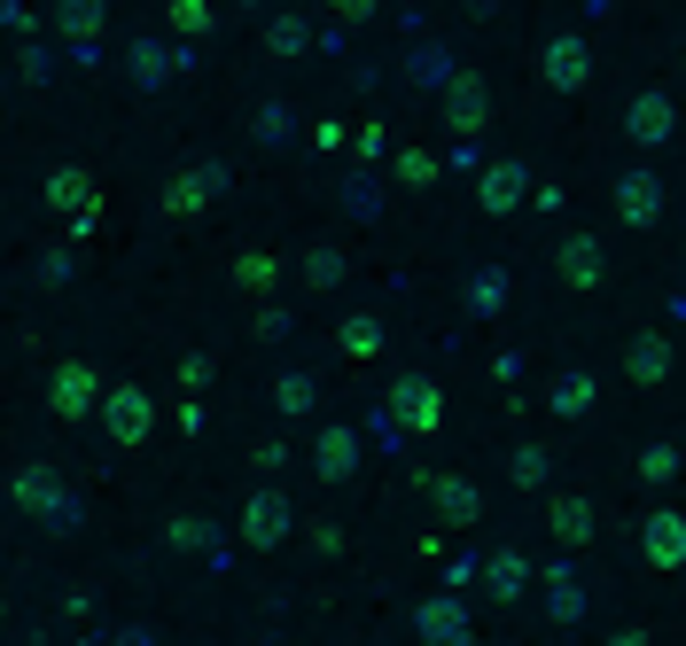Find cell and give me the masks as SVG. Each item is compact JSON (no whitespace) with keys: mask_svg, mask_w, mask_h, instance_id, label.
<instances>
[{"mask_svg":"<svg viewBox=\"0 0 686 646\" xmlns=\"http://www.w3.org/2000/svg\"><path fill=\"white\" fill-rule=\"evenodd\" d=\"M102 413H110V436H118L125 452H133V444H148V421H156V413H148V390H133V382H118Z\"/></svg>","mask_w":686,"mask_h":646,"instance_id":"cell-7","label":"cell"},{"mask_svg":"<svg viewBox=\"0 0 686 646\" xmlns=\"http://www.w3.org/2000/svg\"><path fill=\"white\" fill-rule=\"evenodd\" d=\"M219 164H196V171H172V188H164V211H203L211 196H219Z\"/></svg>","mask_w":686,"mask_h":646,"instance_id":"cell-10","label":"cell"},{"mask_svg":"<svg viewBox=\"0 0 686 646\" xmlns=\"http://www.w3.org/2000/svg\"><path fill=\"white\" fill-rule=\"evenodd\" d=\"M624 375H632V382H648V390H655V382H663V375H671V343H663V335H640V343H632V350H624Z\"/></svg>","mask_w":686,"mask_h":646,"instance_id":"cell-16","label":"cell"},{"mask_svg":"<svg viewBox=\"0 0 686 646\" xmlns=\"http://www.w3.org/2000/svg\"><path fill=\"white\" fill-rule=\"evenodd\" d=\"M484 102H491V94H484V78H476V70H461V78L445 86V118H453V133H476Z\"/></svg>","mask_w":686,"mask_h":646,"instance_id":"cell-12","label":"cell"},{"mask_svg":"<svg viewBox=\"0 0 686 646\" xmlns=\"http://www.w3.org/2000/svg\"><path fill=\"white\" fill-rule=\"evenodd\" d=\"M390 421H406L413 436H429L445 421V398H438V382H421V375H406L398 390H390Z\"/></svg>","mask_w":686,"mask_h":646,"instance_id":"cell-3","label":"cell"},{"mask_svg":"<svg viewBox=\"0 0 686 646\" xmlns=\"http://www.w3.org/2000/svg\"><path fill=\"white\" fill-rule=\"evenodd\" d=\"M546 600H554V615H577V608H585V592H577L569 561H554V569H546Z\"/></svg>","mask_w":686,"mask_h":646,"instance_id":"cell-25","label":"cell"},{"mask_svg":"<svg viewBox=\"0 0 686 646\" xmlns=\"http://www.w3.org/2000/svg\"><path fill=\"white\" fill-rule=\"evenodd\" d=\"M305 281H312V289H335V281H343V249H312V257H305Z\"/></svg>","mask_w":686,"mask_h":646,"instance_id":"cell-29","label":"cell"},{"mask_svg":"<svg viewBox=\"0 0 686 646\" xmlns=\"http://www.w3.org/2000/svg\"><path fill=\"white\" fill-rule=\"evenodd\" d=\"M523 592V561L514 553H491V600H514Z\"/></svg>","mask_w":686,"mask_h":646,"instance_id":"cell-28","label":"cell"},{"mask_svg":"<svg viewBox=\"0 0 686 646\" xmlns=\"http://www.w3.org/2000/svg\"><path fill=\"white\" fill-rule=\"evenodd\" d=\"M219 16L203 9V0H172V32H211Z\"/></svg>","mask_w":686,"mask_h":646,"instance_id":"cell-32","label":"cell"},{"mask_svg":"<svg viewBox=\"0 0 686 646\" xmlns=\"http://www.w3.org/2000/svg\"><path fill=\"white\" fill-rule=\"evenodd\" d=\"M343 350H352V358H375V350H383V320H375V312L343 320Z\"/></svg>","mask_w":686,"mask_h":646,"instance_id":"cell-24","label":"cell"},{"mask_svg":"<svg viewBox=\"0 0 686 646\" xmlns=\"http://www.w3.org/2000/svg\"><path fill=\"white\" fill-rule=\"evenodd\" d=\"M242 537L266 553V545H281L289 537V499L281 491H250V506H242Z\"/></svg>","mask_w":686,"mask_h":646,"instance_id":"cell-6","label":"cell"},{"mask_svg":"<svg viewBox=\"0 0 686 646\" xmlns=\"http://www.w3.org/2000/svg\"><path fill=\"white\" fill-rule=\"evenodd\" d=\"M289 133V102H266V110H257V141H281Z\"/></svg>","mask_w":686,"mask_h":646,"instance_id":"cell-35","label":"cell"},{"mask_svg":"<svg viewBox=\"0 0 686 646\" xmlns=\"http://www.w3.org/2000/svg\"><path fill=\"white\" fill-rule=\"evenodd\" d=\"M180 382H188V390H203V382H211V358H203V350H196V358H180Z\"/></svg>","mask_w":686,"mask_h":646,"instance_id":"cell-36","label":"cell"},{"mask_svg":"<svg viewBox=\"0 0 686 646\" xmlns=\"http://www.w3.org/2000/svg\"><path fill=\"white\" fill-rule=\"evenodd\" d=\"M453 631H468L453 600H421V638H429V646H438V638H453Z\"/></svg>","mask_w":686,"mask_h":646,"instance_id":"cell-22","label":"cell"},{"mask_svg":"<svg viewBox=\"0 0 686 646\" xmlns=\"http://www.w3.org/2000/svg\"><path fill=\"white\" fill-rule=\"evenodd\" d=\"M539 70H546V86L577 94V86L593 78V55H585V40H546V47H539Z\"/></svg>","mask_w":686,"mask_h":646,"instance_id":"cell-8","label":"cell"},{"mask_svg":"<svg viewBox=\"0 0 686 646\" xmlns=\"http://www.w3.org/2000/svg\"><path fill=\"white\" fill-rule=\"evenodd\" d=\"M86 188H95V179H86L78 164H63V171H47V203H78V211H95V196H86Z\"/></svg>","mask_w":686,"mask_h":646,"instance_id":"cell-20","label":"cell"},{"mask_svg":"<svg viewBox=\"0 0 686 646\" xmlns=\"http://www.w3.org/2000/svg\"><path fill=\"white\" fill-rule=\"evenodd\" d=\"M429 499H438V514H445L453 530L476 522V483H468V476H438V483H429Z\"/></svg>","mask_w":686,"mask_h":646,"instance_id":"cell-15","label":"cell"},{"mask_svg":"<svg viewBox=\"0 0 686 646\" xmlns=\"http://www.w3.org/2000/svg\"><path fill=\"white\" fill-rule=\"evenodd\" d=\"M266 47H274V55H297V47H312V24H305V16H274Z\"/></svg>","mask_w":686,"mask_h":646,"instance_id":"cell-26","label":"cell"},{"mask_svg":"<svg viewBox=\"0 0 686 646\" xmlns=\"http://www.w3.org/2000/svg\"><path fill=\"white\" fill-rule=\"evenodd\" d=\"M514 196H523V164H491L484 188H476V203L484 211H514Z\"/></svg>","mask_w":686,"mask_h":646,"instance_id":"cell-17","label":"cell"},{"mask_svg":"<svg viewBox=\"0 0 686 646\" xmlns=\"http://www.w3.org/2000/svg\"><path fill=\"white\" fill-rule=\"evenodd\" d=\"M16 506H32V514H63V522H70V506H63V476H55V468H16Z\"/></svg>","mask_w":686,"mask_h":646,"instance_id":"cell-11","label":"cell"},{"mask_svg":"<svg viewBox=\"0 0 686 646\" xmlns=\"http://www.w3.org/2000/svg\"><path fill=\"white\" fill-rule=\"evenodd\" d=\"M671 125H678V110H671L663 86H648V94L632 102V118H624V133H632L640 148H663V141H671Z\"/></svg>","mask_w":686,"mask_h":646,"instance_id":"cell-9","label":"cell"},{"mask_svg":"<svg viewBox=\"0 0 686 646\" xmlns=\"http://www.w3.org/2000/svg\"><path fill=\"white\" fill-rule=\"evenodd\" d=\"M274 398H281V413H312V382H305V375H281Z\"/></svg>","mask_w":686,"mask_h":646,"instance_id":"cell-33","label":"cell"},{"mask_svg":"<svg viewBox=\"0 0 686 646\" xmlns=\"http://www.w3.org/2000/svg\"><path fill=\"white\" fill-rule=\"evenodd\" d=\"M640 545H648V569H678L686 561V514L678 506H655L648 530H640Z\"/></svg>","mask_w":686,"mask_h":646,"instance_id":"cell-4","label":"cell"},{"mask_svg":"<svg viewBox=\"0 0 686 646\" xmlns=\"http://www.w3.org/2000/svg\"><path fill=\"white\" fill-rule=\"evenodd\" d=\"M609 646H648V638H640V631H624V638H609Z\"/></svg>","mask_w":686,"mask_h":646,"instance_id":"cell-37","label":"cell"},{"mask_svg":"<svg viewBox=\"0 0 686 646\" xmlns=\"http://www.w3.org/2000/svg\"><path fill=\"white\" fill-rule=\"evenodd\" d=\"M554 265H562V281H569V289H593V281H600V242H593V234H569Z\"/></svg>","mask_w":686,"mask_h":646,"instance_id":"cell-13","label":"cell"},{"mask_svg":"<svg viewBox=\"0 0 686 646\" xmlns=\"http://www.w3.org/2000/svg\"><path fill=\"white\" fill-rule=\"evenodd\" d=\"M55 24H63L70 40H95V32H102V9H95V0H70V9H63Z\"/></svg>","mask_w":686,"mask_h":646,"instance_id":"cell-27","label":"cell"},{"mask_svg":"<svg viewBox=\"0 0 686 646\" xmlns=\"http://www.w3.org/2000/svg\"><path fill=\"white\" fill-rule=\"evenodd\" d=\"M640 476H648V483H671V476H678V444H648V452H640Z\"/></svg>","mask_w":686,"mask_h":646,"instance_id":"cell-30","label":"cell"},{"mask_svg":"<svg viewBox=\"0 0 686 646\" xmlns=\"http://www.w3.org/2000/svg\"><path fill=\"white\" fill-rule=\"evenodd\" d=\"M55 421H86V405H95L102 398V375H95V366H86V358H63L55 366Z\"/></svg>","mask_w":686,"mask_h":646,"instance_id":"cell-2","label":"cell"},{"mask_svg":"<svg viewBox=\"0 0 686 646\" xmlns=\"http://www.w3.org/2000/svg\"><path fill=\"white\" fill-rule=\"evenodd\" d=\"M406 78H413V86H453L461 70H453V55H445L438 40H429V47H413V55H406Z\"/></svg>","mask_w":686,"mask_h":646,"instance_id":"cell-19","label":"cell"},{"mask_svg":"<svg viewBox=\"0 0 686 646\" xmlns=\"http://www.w3.org/2000/svg\"><path fill=\"white\" fill-rule=\"evenodd\" d=\"M438 646H476V638H468V631H453V638H438Z\"/></svg>","mask_w":686,"mask_h":646,"instance_id":"cell-38","label":"cell"},{"mask_svg":"<svg viewBox=\"0 0 686 646\" xmlns=\"http://www.w3.org/2000/svg\"><path fill=\"white\" fill-rule=\"evenodd\" d=\"M554 413H562V421L593 413V375H562V382H554Z\"/></svg>","mask_w":686,"mask_h":646,"instance_id":"cell-21","label":"cell"},{"mask_svg":"<svg viewBox=\"0 0 686 646\" xmlns=\"http://www.w3.org/2000/svg\"><path fill=\"white\" fill-rule=\"evenodd\" d=\"M617 219H624V226H655V219H663V179H655L648 164L617 171Z\"/></svg>","mask_w":686,"mask_h":646,"instance_id":"cell-1","label":"cell"},{"mask_svg":"<svg viewBox=\"0 0 686 646\" xmlns=\"http://www.w3.org/2000/svg\"><path fill=\"white\" fill-rule=\"evenodd\" d=\"M499 304H507V272H468V312H484V320H491Z\"/></svg>","mask_w":686,"mask_h":646,"instance_id":"cell-23","label":"cell"},{"mask_svg":"<svg viewBox=\"0 0 686 646\" xmlns=\"http://www.w3.org/2000/svg\"><path fill=\"white\" fill-rule=\"evenodd\" d=\"M352 468H359V428H320V476L343 483Z\"/></svg>","mask_w":686,"mask_h":646,"instance_id":"cell-14","label":"cell"},{"mask_svg":"<svg viewBox=\"0 0 686 646\" xmlns=\"http://www.w3.org/2000/svg\"><path fill=\"white\" fill-rule=\"evenodd\" d=\"M274 272H281V257L257 249V257H242V265H234V281H242V289H274Z\"/></svg>","mask_w":686,"mask_h":646,"instance_id":"cell-31","label":"cell"},{"mask_svg":"<svg viewBox=\"0 0 686 646\" xmlns=\"http://www.w3.org/2000/svg\"><path fill=\"white\" fill-rule=\"evenodd\" d=\"M196 55L188 47H172V40H133V78L141 86H172V78H188Z\"/></svg>","mask_w":686,"mask_h":646,"instance_id":"cell-5","label":"cell"},{"mask_svg":"<svg viewBox=\"0 0 686 646\" xmlns=\"http://www.w3.org/2000/svg\"><path fill=\"white\" fill-rule=\"evenodd\" d=\"M514 483H531V491L546 483V452H539V444H523V452H514Z\"/></svg>","mask_w":686,"mask_h":646,"instance_id":"cell-34","label":"cell"},{"mask_svg":"<svg viewBox=\"0 0 686 646\" xmlns=\"http://www.w3.org/2000/svg\"><path fill=\"white\" fill-rule=\"evenodd\" d=\"M546 522H554V537H562L569 553L593 537V506H585V499H554V506H546Z\"/></svg>","mask_w":686,"mask_h":646,"instance_id":"cell-18","label":"cell"}]
</instances>
